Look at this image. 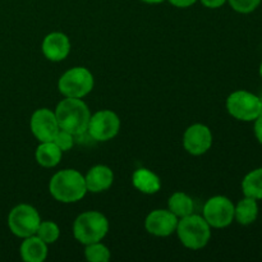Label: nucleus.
I'll list each match as a JSON object with an SVG mask.
<instances>
[{"label": "nucleus", "instance_id": "nucleus-21", "mask_svg": "<svg viewBox=\"0 0 262 262\" xmlns=\"http://www.w3.org/2000/svg\"><path fill=\"white\" fill-rule=\"evenodd\" d=\"M36 235L43 241L46 245H53L60 237V228L55 222L51 220H46V222H41L37 228Z\"/></svg>", "mask_w": 262, "mask_h": 262}, {"label": "nucleus", "instance_id": "nucleus-24", "mask_svg": "<svg viewBox=\"0 0 262 262\" xmlns=\"http://www.w3.org/2000/svg\"><path fill=\"white\" fill-rule=\"evenodd\" d=\"M53 142L55 143V145L58 146V147L60 148L63 152H66V151H69L73 148L74 136L72 135V133H69V132H67V130L60 129V128H59L58 133H56L55 137H54Z\"/></svg>", "mask_w": 262, "mask_h": 262}, {"label": "nucleus", "instance_id": "nucleus-25", "mask_svg": "<svg viewBox=\"0 0 262 262\" xmlns=\"http://www.w3.org/2000/svg\"><path fill=\"white\" fill-rule=\"evenodd\" d=\"M200 2L209 9H217V8H222L225 3H228V0H200Z\"/></svg>", "mask_w": 262, "mask_h": 262}, {"label": "nucleus", "instance_id": "nucleus-16", "mask_svg": "<svg viewBox=\"0 0 262 262\" xmlns=\"http://www.w3.org/2000/svg\"><path fill=\"white\" fill-rule=\"evenodd\" d=\"M132 183L137 191L145 194H155L161 188V181L158 174L147 168H138L132 174Z\"/></svg>", "mask_w": 262, "mask_h": 262}, {"label": "nucleus", "instance_id": "nucleus-13", "mask_svg": "<svg viewBox=\"0 0 262 262\" xmlns=\"http://www.w3.org/2000/svg\"><path fill=\"white\" fill-rule=\"evenodd\" d=\"M42 53L50 61H61L71 53V41L63 32H51L42 41Z\"/></svg>", "mask_w": 262, "mask_h": 262}, {"label": "nucleus", "instance_id": "nucleus-5", "mask_svg": "<svg viewBox=\"0 0 262 262\" xmlns=\"http://www.w3.org/2000/svg\"><path fill=\"white\" fill-rule=\"evenodd\" d=\"M94 76L84 67H73L59 78L58 90L64 97L82 99L92 91Z\"/></svg>", "mask_w": 262, "mask_h": 262}, {"label": "nucleus", "instance_id": "nucleus-8", "mask_svg": "<svg viewBox=\"0 0 262 262\" xmlns=\"http://www.w3.org/2000/svg\"><path fill=\"white\" fill-rule=\"evenodd\" d=\"M202 216L211 228H227L234 222V204L225 196H214L205 204Z\"/></svg>", "mask_w": 262, "mask_h": 262}, {"label": "nucleus", "instance_id": "nucleus-9", "mask_svg": "<svg viewBox=\"0 0 262 262\" xmlns=\"http://www.w3.org/2000/svg\"><path fill=\"white\" fill-rule=\"evenodd\" d=\"M120 130V119L112 110H100L91 115L87 133L97 142L113 140Z\"/></svg>", "mask_w": 262, "mask_h": 262}, {"label": "nucleus", "instance_id": "nucleus-18", "mask_svg": "<svg viewBox=\"0 0 262 262\" xmlns=\"http://www.w3.org/2000/svg\"><path fill=\"white\" fill-rule=\"evenodd\" d=\"M63 156V151L53 142H40L35 152V159L38 165L43 168H54L58 165Z\"/></svg>", "mask_w": 262, "mask_h": 262}, {"label": "nucleus", "instance_id": "nucleus-14", "mask_svg": "<svg viewBox=\"0 0 262 262\" xmlns=\"http://www.w3.org/2000/svg\"><path fill=\"white\" fill-rule=\"evenodd\" d=\"M87 192L91 193H100L113 186L114 182V173L106 165H95L87 171L84 176Z\"/></svg>", "mask_w": 262, "mask_h": 262}, {"label": "nucleus", "instance_id": "nucleus-11", "mask_svg": "<svg viewBox=\"0 0 262 262\" xmlns=\"http://www.w3.org/2000/svg\"><path fill=\"white\" fill-rule=\"evenodd\" d=\"M30 127L31 130H32V135L40 142L53 141L59 130V124L58 120H56L55 113L46 109V107H41V109L33 112L30 120Z\"/></svg>", "mask_w": 262, "mask_h": 262}, {"label": "nucleus", "instance_id": "nucleus-12", "mask_svg": "<svg viewBox=\"0 0 262 262\" xmlns=\"http://www.w3.org/2000/svg\"><path fill=\"white\" fill-rule=\"evenodd\" d=\"M179 219L170 210H154L146 216L145 228L155 237H169L176 233Z\"/></svg>", "mask_w": 262, "mask_h": 262}, {"label": "nucleus", "instance_id": "nucleus-17", "mask_svg": "<svg viewBox=\"0 0 262 262\" xmlns=\"http://www.w3.org/2000/svg\"><path fill=\"white\" fill-rule=\"evenodd\" d=\"M258 217V202L252 197L245 196L237 205H234V220L241 225L253 224Z\"/></svg>", "mask_w": 262, "mask_h": 262}, {"label": "nucleus", "instance_id": "nucleus-19", "mask_svg": "<svg viewBox=\"0 0 262 262\" xmlns=\"http://www.w3.org/2000/svg\"><path fill=\"white\" fill-rule=\"evenodd\" d=\"M168 210H170L178 219L193 214V200L184 192H176L169 197Z\"/></svg>", "mask_w": 262, "mask_h": 262}, {"label": "nucleus", "instance_id": "nucleus-28", "mask_svg": "<svg viewBox=\"0 0 262 262\" xmlns=\"http://www.w3.org/2000/svg\"><path fill=\"white\" fill-rule=\"evenodd\" d=\"M141 2L146 3V4H160V3L165 2V0H141Z\"/></svg>", "mask_w": 262, "mask_h": 262}, {"label": "nucleus", "instance_id": "nucleus-20", "mask_svg": "<svg viewBox=\"0 0 262 262\" xmlns=\"http://www.w3.org/2000/svg\"><path fill=\"white\" fill-rule=\"evenodd\" d=\"M243 194L255 200H262V168L253 169L242 181Z\"/></svg>", "mask_w": 262, "mask_h": 262}, {"label": "nucleus", "instance_id": "nucleus-29", "mask_svg": "<svg viewBox=\"0 0 262 262\" xmlns=\"http://www.w3.org/2000/svg\"><path fill=\"white\" fill-rule=\"evenodd\" d=\"M258 72H260V76H261V78H262V61H261V64H260V68H258Z\"/></svg>", "mask_w": 262, "mask_h": 262}, {"label": "nucleus", "instance_id": "nucleus-2", "mask_svg": "<svg viewBox=\"0 0 262 262\" xmlns=\"http://www.w3.org/2000/svg\"><path fill=\"white\" fill-rule=\"evenodd\" d=\"M49 192L61 204H74L86 196L87 187L84 177L76 169H64L51 177Z\"/></svg>", "mask_w": 262, "mask_h": 262}, {"label": "nucleus", "instance_id": "nucleus-7", "mask_svg": "<svg viewBox=\"0 0 262 262\" xmlns=\"http://www.w3.org/2000/svg\"><path fill=\"white\" fill-rule=\"evenodd\" d=\"M41 223L40 214L28 204H19L10 210L8 215V227L18 238H27L36 234Z\"/></svg>", "mask_w": 262, "mask_h": 262}, {"label": "nucleus", "instance_id": "nucleus-22", "mask_svg": "<svg viewBox=\"0 0 262 262\" xmlns=\"http://www.w3.org/2000/svg\"><path fill=\"white\" fill-rule=\"evenodd\" d=\"M110 250L101 242H95L86 245L84 257L90 262H107L110 260Z\"/></svg>", "mask_w": 262, "mask_h": 262}, {"label": "nucleus", "instance_id": "nucleus-26", "mask_svg": "<svg viewBox=\"0 0 262 262\" xmlns=\"http://www.w3.org/2000/svg\"><path fill=\"white\" fill-rule=\"evenodd\" d=\"M253 132H255L256 140L262 145V114L257 119L255 120V127H253Z\"/></svg>", "mask_w": 262, "mask_h": 262}, {"label": "nucleus", "instance_id": "nucleus-3", "mask_svg": "<svg viewBox=\"0 0 262 262\" xmlns=\"http://www.w3.org/2000/svg\"><path fill=\"white\" fill-rule=\"evenodd\" d=\"M109 232V222L100 211H84L73 223V235L82 245L101 242Z\"/></svg>", "mask_w": 262, "mask_h": 262}, {"label": "nucleus", "instance_id": "nucleus-10", "mask_svg": "<svg viewBox=\"0 0 262 262\" xmlns=\"http://www.w3.org/2000/svg\"><path fill=\"white\" fill-rule=\"evenodd\" d=\"M183 146L184 150L191 155H204L212 146L211 129L201 123L189 125L184 132Z\"/></svg>", "mask_w": 262, "mask_h": 262}, {"label": "nucleus", "instance_id": "nucleus-4", "mask_svg": "<svg viewBox=\"0 0 262 262\" xmlns=\"http://www.w3.org/2000/svg\"><path fill=\"white\" fill-rule=\"evenodd\" d=\"M176 233L184 247L189 250H201L211 238V227L204 216L191 214L179 220Z\"/></svg>", "mask_w": 262, "mask_h": 262}, {"label": "nucleus", "instance_id": "nucleus-1", "mask_svg": "<svg viewBox=\"0 0 262 262\" xmlns=\"http://www.w3.org/2000/svg\"><path fill=\"white\" fill-rule=\"evenodd\" d=\"M54 113L60 129L72 133L74 137L87 133L91 112L82 99L66 97L56 105Z\"/></svg>", "mask_w": 262, "mask_h": 262}, {"label": "nucleus", "instance_id": "nucleus-6", "mask_svg": "<svg viewBox=\"0 0 262 262\" xmlns=\"http://www.w3.org/2000/svg\"><path fill=\"white\" fill-rule=\"evenodd\" d=\"M227 110L241 122H255L262 113L260 96L246 90H238L228 96Z\"/></svg>", "mask_w": 262, "mask_h": 262}, {"label": "nucleus", "instance_id": "nucleus-30", "mask_svg": "<svg viewBox=\"0 0 262 262\" xmlns=\"http://www.w3.org/2000/svg\"><path fill=\"white\" fill-rule=\"evenodd\" d=\"M260 101H261V107H262V95L260 96ZM261 114H262V113H261Z\"/></svg>", "mask_w": 262, "mask_h": 262}, {"label": "nucleus", "instance_id": "nucleus-15", "mask_svg": "<svg viewBox=\"0 0 262 262\" xmlns=\"http://www.w3.org/2000/svg\"><path fill=\"white\" fill-rule=\"evenodd\" d=\"M19 253L22 260L26 262H42L48 257V245L36 234L30 235L23 238Z\"/></svg>", "mask_w": 262, "mask_h": 262}, {"label": "nucleus", "instance_id": "nucleus-27", "mask_svg": "<svg viewBox=\"0 0 262 262\" xmlns=\"http://www.w3.org/2000/svg\"><path fill=\"white\" fill-rule=\"evenodd\" d=\"M176 8H189L199 0H168Z\"/></svg>", "mask_w": 262, "mask_h": 262}, {"label": "nucleus", "instance_id": "nucleus-23", "mask_svg": "<svg viewBox=\"0 0 262 262\" xmlns=\"http://www.w3.org/2000/svg\"><path fill=\"white\" fill-rule=\"evenodd\" d=\"M262 0H228L233 10L241 14H248L260 7Z\"/></svg>", "mask_w": 262, "mask_h": 262}]
</instances>
